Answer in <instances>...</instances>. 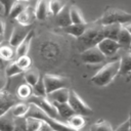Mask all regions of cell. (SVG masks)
Segmentation results:
<instances>
[{"label": "cell", "instance_id": "cell-1", "mask_svg": "<svg viewBox=\"0 0 131 131\" xmlns=\"http://www.w3.org/2000/svg\"><path fill=\"white\" fill-rule=\"evenodd\" d=\"M120 70V59L107 62L104 64L96 74H94L91 78V82L99 87H103L108 85L114 81V79L119 75Z\"/></svg>", "mask_w": 131, "mask_h": 131}, {"label": "cell", "instance_id": "cell-2", "mask_svg": "<svg viewBox=\"0 0 131 131\" xmlns=\"http://www.w3.org/2000/svg\"><path fill=\"white\" fill-rule=\"evenodd\" d=\"M29 104H30V107H29V112H28L27 116L36 117V118L42 120L43 123L46 124L52 131H78V130L72 128L67 123H62V122L58 121L56 118H52V117L48 116L45 112H43L37 105H35L33 103H29Z\"/></svg>", "mask_w": 131, "mask_h": 131}, {"label": "cell", "instance_id": "cell-3", "mask_svg": "<svg viewBox=\"0 0 131 131\" xmlns=\"http://www.w3.org/2000/svg\"><path fill=\"white\" fill-rule=\"evenodd\" d=\"M102 28H103V26L98 20L95 23H92V24H88L87 29L85 30L84 34L81 37H79L78 39H80L81 44L86 48L95 46V45H97V43L100 40H102L104 38Z\"/></svg>", "mask_w": 131, "mask_h": 131}, {"label": "cell", "instance_id": "cell-4", "mask_svg": "<svg viewBox=\"0 0 131 131\" xmlns=\"http://www.w3.org/2000/svg\"><path fill=\"white\" fill-rule=\"evenodd\" d=\"M98 21L101 25H110V24L125 25L131 21V13L118 8H110L101 15Z\"/></svg>", "mask_w": 131, "mask_h": 131}, {"label": "cell", "instance_id": "cell-5", "mask_svg": "<svg viewBox=\"0 0 131 131\" xmlns=\"http://www.w3.org/2000/svg\"><path fill=\"white\" fill-rule=\"evenodd\" d=\"M68 103L73 108L75 114H79L82 116H89L93 113V110L80 97V95L75 90H70Z\"/></svg>", "mask_w": 131, "mask_h": 131}, {"label": "cell", "instance_id": "cell-6", "mask_svg": "<svg viewBox=\"0 0 131 131\" xmlns=\"http://www.w3.org/2000/svg\"><path fill=\"white\" fill-rule=\"evenodd\" d=\"M28 99H29L30 103H33V104L37 105L39 108H41L43 112H45L48 116H50L52 118H57L58 114H57V111L55 108V105L46 96H36V95H34V96H30Z\"/></svg>", "mask_w": 131, "mask_h": 131}, {"label": "cell", "instance_id": "cell-7", "mask_svg": "<svg viewBox=\"0 0 131 131\" xmlns=\"http://www.w3.org/2000/svg\"><path fill=\"white\" fill-rule=\"evenodd\" d=\"M42 79H43L47 94L56 89L68 87V85H69V80L67 78L58 76V75L46 74V75H44V77Z\"/></svg>", "mask_w": 131, "mask_h": 131}, {"label": "cell", "instance_id": "cell-8", "mask_svg": "<svg viewBox=\"0 0 131 131\" xmlns=\"http://www.w3.org/2000/svg\"><path fill=\"white\" fill-rule=\"evenodd\" d=\"M81 59L84 63L87 64H97L102 62L105 59V56L95 45L84 49L81 53Z\"/></svg>", "mask_w": 131, "mask_h": 131}, {"label": "cell", "instance_id": "cell-9", "mask_svg": "<svg viewBox=\"0 0 131 131\" xmlns=\"http://www.w3.org/2000/svg\"><path fill=\"white\" fill-rule=\"evenodd\" d=\"M96 46L104 54L105 57L114 55L121 48V46L119 45L117 40H113V39H110V38H103L102 40H100L97 43Z\"/></svg>", "mask_w": 131, "mask_h": 131}, {"label": "cell", "instance_id": "cell-10", "mask_svg": "<svg viewBox=\"0 0 131 131\" xmlns=\"http://www.w3.org/2000/svg\"><path fill=\"white\" fill-rule=\"evenodd\" d=\"M29 29L25 26H15L11 32L10 38H9V45H11L12 47H16L28 35L29 33Z\"/></svg>", "mask_w": 131, "mask_h": 131}, {"label": "cell", "instance_id": "cell-11", "mask_svg": "<svg viewBox=\"0 0 131 131\" xmlns=\"http://www.w3.org/2000/svg\"><path fill=\"white\" fill-rule=\"evenodd\" d=\"M16 21L18 23V25L20 26H25V27H29L30 25L33 24V21L36 19V15H35V10L32 6H27L16 17H15Z\"/></svg>", "mask_w": 131, "mask_h": 131}, {"label": "cell", "instance_id": "cell-12", "mask_svg": "<svg viewBox=\"0 0 131 131\" xmlns=\"http://www.w3.org/2000/svg\"><path fill=\"white\" fill-rule=\"evenodd\" d=\"M16 102H17V99L15 96H13L8 92L1 91L0 92V116L6 113L7 111H9L10 107Z\"/></svg>", "mask_w": 131, "mask_h": 131}, {"label": "cell", "instance_id": "cell-13", "mask_svg": "<svg viewBox=\"0 0 131 131\" xmlns=\"http://www.w3.org/2000/svg\"><path fill=\"white\" fill-rule=\"evenodd\" d=\"M33 37H34V31L33 30H30L28 35L26 36V38L15 47V55L18 57V56H21V55H27L29 53V50H30V46H31V42L33 40Z\"/></svg>", "mask_w": 131, "mask_h": 131}, {"label": "cell", "instance_id": "cell-14", "mask_svg": "<svg viewBox=\"0 0 131 131\" xmlns=\"http://www.w3.org/2000/svg\"><path fill=\"white\" fill-rule=\"evenodd\" d=\"M87 26H88L87 23H84V24H71V25H69V26H67V27H64L62 29L67 34L72 35L75 38H79L84 34L85 30L87 29Z\"/></svg>", "mask_w": 131, "mask_h": 131}, {"label": "cell", "instance_id": "cell-15", "mask_svg": "<svg viewBox=\"0 0 131 131\" xmlns=\"http://www.w3.org/2000/svg\"><path fill=\"white\" fill-rule=\"evenodd\" d=\"M13 127L14 117L11 115L10 111H7L0 116V131H13Z\"/></svg>", "mask_w": 131, "mask_h": 131}, {"label": "cell", "instance_id": "cell-16", "mask_svg": "<svg viewBox=\"0 0 131 131\" xmlns=\"http://www.w3.org/2000/svg\"><path fill=\"white\" fill-rule=\"evenodd\" d=\"M69 92H70V90L67 87H63V88L56 89V90L48 93L47 95L49 96V98L52 102H68Z\"/></svg>", "mask_w": 131, "mask_h": 131}, {"label": "cell", "instance_id": "cell-17", "mask_svg": "<svg viewBox=\"0 0 131 131\" xmlns=\"http://www.w3.org/2000/svg\"><path fill=\"white\" fill-rule=\"evenodd\" d=\"M55 16H56L57 25L59 27H61V28H64V27H67V26L72 24L71 16H70V7L67 4L63 6V8Z\"/></svg>", "mask_w": 131, "mask_h": 131}, {"label": "cell", "instance_id": "cell-18", "mask_svg": "<svg viewBox=\"0 0 131 131\" xmlns=\"http://www.w3.org/2000/svg\"><path fill=\"white\" fill-rule=\"evenodd\" d=\"M102 31H103V37L110 38L113 40H117L120 29L122 27L121 24H110V25H102Z\"/></svg>", "mask_w": 131, "mask_h": 131}, {"label": "cell", "instance_id": "cell-19", "mask_svg": "<svg viewBox=\"0 0 131 131\" xmlns=\"http://www.w3.org/2000/svg\"><path fill=\"white\" fill-rule=\"evenodd\" d=\"M34 10H35V15L37 19H40V20L45 19L49 13L48 0H39Z\"/></svg>", "mask_w": 131, "mask_h": 131}, {"label": "cell", "instance_id": "cell-20", "mask_svg": "<svg viewBox=\"0 0 131 131\" xmlns=\"http://www.w3.org/2000/svg\"><path fill=\"white\" fill-rule=\"evenodd\" d=\"M30 104L26 102H16L10 107V113L13 117L15 118H20V117H26L28 112H29Z\"/></svg>", "mask_w": 131, "mask_h": 131}, {"label": "cell", "instance_id": "cell-21", "mask_svg": "<svg viewBox=\"0 0 131 131\" xmlns=\"http://www.w3.org/2000/svg\"><path fill=\"white\" fill-rule=\"evenodd\" d=\"M53 104L55 105L58 116H60L64 120H67L69 117L75 114V112L73 111V108L70 106L68 102H53Z\"/></svg>", "mask_w": 131, "mask_h": 131}, {"label": "cell", "instance_id": "cell-22", "mask_svg": "<svg viewBox=\"0 0 131 131\" xmlns=\"http://www.w3.org/2000/svg\"><path fill=\"white\" fill-rule=\"evenodd\" d=\"M117 41L121 47H130L131 46V34L123 25L120 29Z\"/></svg>", "mask_w": 131, "mask_h": 131}, {"label": "cell", "instance_id": "cell-23", "mask_svg": "<svg viewBox=\"0 0 131 131\" xmlns=\"http://www.w3.org/2000/svg\"><path fill=\"white\" fill-rule=\"evenodd\" d=\"M67 124L70 125L72 128L76 129V130H80L81 128H83L86 124L84 116L79 115V114H74L71 117H69L67 120Z\"/></svg>", "mask_w": 131, "mask_h": 131}, {"label": "cell", "instance_id": "cell-24", "mask_svg": "<svg viewBox=\"0 0 131 131\" xmlns=\"http://www.w3.org/2000/svg\"><path fill=\"white\" fill-rule=\"evenodd\" d=\"M131 73V52H126L120 59V75H126Z\"/></svg>", "mask_w": 131, "mask_h": 131}, {"label": "cell", "instance_id": "cell-25", "mask_svg": "<svg viewBox=\"0 0 131 131\" xmlns=\"http://www.w3.org/2000/svg\"><path fill=\"white\" fill-rule=\"evenodd\" d=\"M43 121L32 116L26 117V125L28 131H40L43 127Z\"/></svg>", "mask_w": 131, "mask_h": 131}, {"label": "cell", "instance_id": "cell-26", "mask_svg": "<svg viewBox=\"0 0 131 131\" xmlns=\"http://www.w3.org/2000/svg\"><path fill=\"white\" fill-rule=\"evenodd\" d=\"M70 16H71L72 24H84V23H86L82 11L76 6L70 7Z\"/></svg>", "mask_w": 131, "mask_h": 131}, {"label": "cell", "instance_id": "cell-27", "mask_svg": "<svg viewBox=\"0 0 131 131\" xmlns=\"http://www.w3.org/2000/svg\"><path fill=\"white\" fill-rule=\"evenodd\" d=\"M28 6V3L25 2V1H15L13 3V5L11 6L9 12H8V16L11 17V18H15L26 7Z\"/></svg>", "mask_w": 131, "mask_h": 131}, {"label": "cell", "instance_id": "cell-28", "mask_svg": "<svg viewBox=\"0 0 131 131\" xmlns=\"http://www.w3.org/2000/svg\"><path fill=\"white\" fill-rule=\"evenodd\" d=\"M33 93V87L31 85H29L28 83L26 84H21L20 86H18L17 90H16V94H17V98L19 99H28Z\"/></svg>", "mask_w": 131, "mask_h": 131}, {"label": "cell", "instance_id": "cell-29", "mask_svg": "<svg viewBox=\"0 0 131 131\" xmlns=\"http://www.w3.org/2000/svg\"><path fill=\"white\" fill-rule=\"evenodd\" d=\"M15 55V50L11 45H0V58L11 60Z\"/></svg>", "mask_w": 131, "mask_h": 131}, {"label": "cell", "instance_id": "cell-30", "mask_svg": "<svg viewBox=\"0 0 131 131\" xmlns=\"http://www.w3.org/2000/svg\"><path fill=\"white\" fill-rule=\"evenodd\" d=\"M39 79H40V74H39L38 71L31 70V69L25 71V80H26V83H28L32 87L39 81Z\"/></svg>", "mask_w": 131, "mask_h": 131}, {"label": "cell", "instance_id": "cell-31", "mask_svg": "<svg viewBox=\"0 0 131 131\" xmlns=\"http://www.w3.org/2000/svg\"><path fill=\"white\" fill-rule=\"evenodd\" d=\"M66 5V2L63 0H49L48 1V8L49 12L53 15H56Z\"/></svg>", "mask_w": 131, "mask_h": 131}, {"label": "cell", "instance_id": "cell-32", "mask_svg": "<svg viewBox=\"0 0 131 131\" xmlns=\"http://www.w3.org/2000/svg\"><path fill=\"white\" fill-rule=\"evenodd\" d=\"M90 131H114V128L110 122L102 120L93 124L90 127Z\"/></svg>", "mask_w": 131, "mask_h": 131}, {"label": "cell", "instance_id": "cell-33", "mask_svg": "<svg viewBox=\"0 0 131 131\" xmlns=\"http://www.w3.org/2000/svg\"><path fill=\"white\" fill-rule=\"evenodd\" d=\"M21 73H24V71L17 66V63H16L15 61L10 62V63L6 67V69H5V75H6L7 77H13V76L19 75V74H21Z\"/></svg>", "mask_w": 131, "mask_h": 131}, {"label": "cell", "instance_id": "cell-34", "mask_svg": "<svg viewBox=\"0 0 131 131\" xmlns=\"http://www.w3.org/2000/svg\"><path fill=\"white\" fill-rule=\"evenodd\" d=\"M15 62L17 63V66L25 72L27 70H29L31 68V64H32V59L30 56L27 55H21V56H18L17 59L15 60Z\"/></svg>", "mask_w": 131, "mask_h": 131}, {"label": "cell", "instance_id": "cell-35", "mask_svg": "<svg viewBox=\"0 0 131 131\" xmlns=\"http://www.w3.org/2000/svg\"><path fill=\"white\" fill-rule=\"evenodd\" d=\"M33 92L36 96H47V92L42 78H40L39 81L33 86Z\"/></svg>", "mask_w": 131, "mask_h": 131}, {"label": "cell", "instance_id": "cell-36", "mask_svg": "<svg viewBox=\"0 0 131 131\" xmlns=\"http://www.w3.org/2000/svg\"><path fill=\"white\" fill-rule=\"evenodd\" d=\"M13 131H28L27 125H26V117H20V118L14 117Z\"/></svg>", "mask_w": 131, "mask_h": 131}, {"label": "cell", "instance_id": "cell-37", "mask_svg": "<svg viewBox=\"0 0 131 131\" xmlns=\"http://www.w3.org/2000/svg\"><path fill=\"white\" fill-rule=\"evenodd\" d=\"M15 1H16V0H0V4L2 5L3 10H4V13H5L6 15L8 14V12H9L11 6L13 5V3H14Z\"/></svg>", "mask_w": 131, "mask_h": 131}, {"label": "cell", "instance_id": "cell-38", "mask_svg": "<svg viewBox=\"0 0 131 131\" xmlns=\"http://www.w3.org/2000/svg\"><path fill=\"white\" fill-rule=\"evenodd\" d=\"M7 76L5 75V73L0 72V92L4 91L6 85H7Z\"/></svg>", "mask_w": 131, "mask_h": 131}, {"label": "cell", "instance_id": "cell-39", "mask_svg": "<svg viewBox=\"0 0 131 131\" xmlns=\"http://www.w3.org/2000/svg\"><path fill=\"white\" fill-rule=\"evenodd\" d=\"M114 131H130V123L129 120L127 119L126 121H124L117 129H115Z\"/></svg>", "mask_w": 131, "mask_h": 131}, {"label": "cell", "instance_id": "cell-40", "mask_svg": "<svg viewBox=\"0 0 131 131\" xmlns=\"http://www.w3.org/2000/svg\"><path fill=\"white\" fill-rule=\"evenodd\" d=\"M4 33H5V23L0 19V34L4 35Z\"/></svg>", "mask_w": 131, "mask_h": 131}, {"label": "cell", "instance_id": "cell-41", "mask_svg": "<svg viewBox=\"0 0 131 131\" xmlns=\"http://www.w3.org/2000/svg\"><path fill=\"white\" fill-rule=\"evenodd\" d=\"M128 31H129V33L131 34V21H129V23H127V24H125V25H123Z\"/></svg>", "mask_w": 131, "mask_h": 131}, {"label": "cell", "instance_id": "cell-42", "mask_svg": "<svg viewBox=\"0 0 131 131\" xmlns=\"http://www.w3.org/2000/svg\"><path fill=\"white\" fill-rule=\"evenodd\" d=\"M4 41V35H2V34H0V45L2 44V42Z\"/></svg>", "mask_w": 131, "mask_h": 131}, {"label": "cell", "instance_id": "cell-43", "mask_svg": "<svg viewBox=\"0 0 131 131\" xmlns=\"http://www.w3.org/2000/svg\"><path fill=\"white\" fill-rule=\"evenodd\" d=\"M129 123H130V131H131V115H130V117H129Z\"/></svg>", "mask_w": 131, "mask_h": 131}, {"label": "cell", "instance_id": "cell-44", "mask_svg": "<svg viewBox=\"0 0 131 131\" xmlns=\"http://www.w3.org/2000/svg\"><path fill=\"white\" fill-rule=\"evenodd\" d=\"M16 1H25V2H28V1H30V0H16Z\"/></svg>", "mask_w": 131, "mask_h": 131}, {"label": "cell", "instance_id": "cell-45", "mask_svg": "<svg viewBox=\"0 0 131 131\" xmlns=\"http://www.w3.org/2000/svg\"><path fill=\"white\" fill-rule=\"evenodd\" d=\"M130 47H131V46H130Z\"/></svg>", "mask_w": 131, "mask_h": 131}]
</instances>
